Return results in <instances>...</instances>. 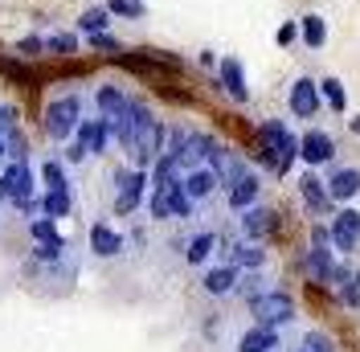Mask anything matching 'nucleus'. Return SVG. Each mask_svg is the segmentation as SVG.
Instances as JSON below:
<instances>
[{"mask_svg": "<svg viewBox=\"0 0 360 352\" xmlns=\"http://www.w3.org/2000/svg\"><path fill=\"white\" fill-rule=\"evenodd\" d=\"M127 103H131V94H127L123 87H115V82H103V87L94 90V111H98V115H107V119H115Z\"/></svg>", "mask_w": 360, "mask_h": 352, "instance_id": "412c9836", "label": "nucleus"}, {"mask_svg": "<svg viewBox=\"0 0 360 352\" xmlns=\"http://www.w3.org/2000/svg\"><path fill=\"white\" fill-rule=\"evenodd\" d=\"M111 29V13H107V4H90L78 13V21H74V33L78 37H90V33H107Z\"/></svg>", "mask_w": 360, "mask_h": 352, "instance_id": "5701e85b", "label": "nucleus"}, {"mask_svg": "<svg viewBox=\"0 0 360 352\" xmlns=\"http://www.w3.org/2000/svg\"><path fill=\"white\" fill-rule=\"evenodd\" d=\"M352 132H356V135H360V119H352Z\"/></svg>", "mask_w": 360, "mask_h": 352, "instance_id": "a18cd8bd", "label": "nucleus"}, {"mask_svg": "<svg viewBox=\"0 0 360 352\" xmlns=\"http://www.w3.org/2000/svg\"><path fill=\"white\" fill-rule=\"evenodd\" d=\"M107 13L119 21H143L148 17V4L143 0H107Z\"/></svg>", "mask_w": 360, "mask_h": 352, "instance_id": "473e14b6", "label": "nucleus"}, {"mask_svg": "<svg viewBox=\"0 0 360 352\" xmlns=\"http://www.w3.org/2000/svg\"><path fill=\"white\" fill-rule=\"evenodd\" d=\"M307 270H311V279L315 283H332V275H336V263H332V250L328 246H315L311 242V250H307Z\"/></svg>", "mask_w": 360, "mask_h": 352, "instance_id": "393cba45", "label": "nucleus"}, {"mask_svg": "<svg viewBox=\"0 0 360 352\" xmlns=\"http://www.w3.org/2000/svg\"><path fill=\"white\" fill-rule=\"evenodd\" d=\"M299 156L307 160V164H332V156H336V139L328 132H319V127H311V132H303V139H299Z\"/></svg>", "mask_w": 360, "mask_h": 352, "instance_id": "f8f14e48", "label": "nucleus"}, {"mask_svg": "<svg viewBox=\"0 0 360 352\" xmlns=\"http://www.w3.org/2000/svg\"><path fill=\"white\" fill-rule=\"evenodd\" d=\"M332 287H340V299H344L348 308H356V303H360V270L336 266V275H332Z\"/></svg>", "mask_w": 360, "mask_h": 352, "instance_id": "cd10ccee", "label": "nucleus"}, {"mask_svg": "<svg viewBox=\"0 0 360 352\" xmlns=\"http://www.w3.org/2000/svg\"><path fill=\"white\" fill-rule=\"evenodd\" d=\"M238 291H242L246 299H258V295H262V279H258V270H250L246 279H238Z\"/></svg>", "mask_w": 360, "mask_h": 352, "instance_id": "58836bf2", "label": "nucleus"}, {"mask_svg": "<svg viewBox=\"0 0 360 352\" xmlns=\"http://www.w3.org/2000/svg\"><path fill=\"white\" fill-rule=\"evenodd\" d=\"M70 209H74L70 189H45V193H41V218L62 221V218H70Z\"/></svg>", "mask_w": 360, "mask_h": 352, "instance_id": "bb28decb", "label": "nucleus"}, {"mask_svg": "<svg viewBox=\"0 0 360 352\" xmlns=\"http://www.w3.org/2000/svg\"><path fill=\"white\" fill-rule=\"evenodd\" d=\"M180 184H184V193H188L193 201H209L217 189H221V180H217V172H213L209 164H201V168H188Z\"/></svg>", "mask_w": 360, "mask_h": 352, "instance_id": "2eb2a0df", "label": "nucleus"}, {"mask_svg": "<svg viewBox=\"0 0 360 352\" xmlns=\"http://www.w3.org/2000/svg\"><path fill=\"white\" fill-rule=\"evenodd\" d=\"M299 37L307 49H323L328 45V21L319 17V13H307V17H299Z\"/></svg>", "mask_w": 360, "mask_h": 352, "instance_id": "a878e982", "label": "nucleus"}, {"mask_svg": "<svg viewBox=\"0 0 360 352\" xmlns=\"http://www.w3.org/2000/svg\"><path fill=\"white\" fill-rule=\"evenodd\" d=\"M295 37H299V21H287V25H278V33H274V42H278V45H291Z\"/></svg>", "mask_w": 360, "mask_h": 352, "instance_id": "ea45409f", "label": "nucleus"}, {"mask_svg": "<svg viewBox=\"0 0 360 352\" xmlns=\"http://www.w3.org/2000/svg\"><path fill=\"white\" fill-rule=\"evenodd\" d=\"M307 348H311V352H332V340H328V336H319V332H311V336H307Z\"/></svg>", "mask_w": 360, "mask_h": 352, "instance_id": "a19ab883", "label": "nucleus"}, {"mask_svg": "<svg viewBox=\"0 0 360 352\" xmlns=\"http://www.w3.org/2000/svg\"><path fill=\"white\" fill-rule=\"evenodd\" d=\"M319 82H311V78H295L291 82V90H287V107H291V115L295 119H315L319 115Z\"/></svg>", "mask_w": 360, "mask_h": 352, "instance_id": "0eeeda50", "label": "nucleus"}, {"mask_svg": "<svg viewBox=\"0 0 360 352\" xmlns=\"http://www.w3.org/2000/svg\"><path fill=\"white\" fill-rule=\"evenodd\" d=\"M323 184H328L332 201H352L360 193V172H356V168H332Z\"/></svg>", "mask_w": 360, "mask_h": 352, "instance_id": "aec40b11", "label": "nucleus"}, {"mask_svg": "<svg viewBox=\"0 0 360 352\" xmlns=\"http://www.w3.org/2000/svg\"><path fill=\"white\" fill-rule=\"evenodd\" d=\"M70 242L66 238H53V242H33V263H58V258H66Z\"/></svg>", "mask_w": 360, "mask_h": 352, "instance_id": "f704fd0d", "label": "nucleus"}, {"mask_svg": "<svg viewBox=\"0 0 360 352\" xmlns=\"http://www.w3.org/2000/svg\"><path fill=\"white\" fill-rule=\"evenodd\" d=\"M74 139H78L90 156H103V152H107V144H111V119H107V115L82 119V123H78V132H74Z\"/></svg>", "mask_w": 360, "mask_h": 352, "instance_id": "1a4fd4ad", "label": "nucleus"}, {"mask_svg": "<svg viewBox=\"0 0 360 352\" xmlns=\"http://www.w3.org/2000/svg\"><path fill=\"white\" fill-rule=\"evenodd\" d=\"M8 164V144H4V132H0V168Z\"/></svg>", "mask_w": 360, "mask_h": 352, "instance_id": "c03bdc74", "label": "nucleus"}, {"mask_svg": "<svg viewBox=\"0 0 360 352\" xmlns=\"http://www.w3.org/2000/svg\"><path fill=\"white\" fill-rule=\"evenodd\" d=\"M0 172L8 176V193H13V209H21L25 213V205L37 197V176H33V168H29V160H8Z\"/></svg>", "mask_w": 360, "mask_h": 352, "instance_id": "423d86ee", "label": "nucleus"}, {"mask_svg": "<svg viewBox=\"0 0 360 352\" xmlns=\"http://www.w3.org/2000/svg\"><path fill=\"white\" fill-rule=\"evenodd\" d=\"M225 193H229V209H238V213H242V209H250V205H258L262 180H258V172H242L229 189H225Z\"/></svg>", "mask_w": 360, "mask_h": 352, "instance_id": "dca6fc26", "label": "nucleus"}, {"mask_svg": "<svg viewBox=\"0 0 360 352\" xmlns=\"http://www.w3.org/2000/svg\"><path fill=\"white\" fill-rule=\"evenodd\" d=\"M299 197L307 201V209H311V213H328V209H332V193H328V184H323L315 172L299 176Z\"/></svg>", "mask_w": 360, "mask_h": 352, "instance_id": "f3484780", "label": "nucleus"}, {"mask_svg": "<svg viewBox=\"0 0 360 352\" xmlns=\"http://www.w3.org/2000/svg\"><path fill=\"white\" fill-rule=\"evenodd\" d=\"M90 250L98 258H115V254H123V234H115L107 221H94L90 225Z\"/></svg>", "mask_w": 360, "mask_h": 352, "instance_id": "a211bd4d", "label": "nucleus"}, {"mask_svg": "<svg viewBox=\"0 0 360 352\" xmlns=\"http://www.w3.org/2000/svg\"><path fill=\"white\" fill-rule=\"evenodd\" d=\"M217 152V139L213 135H201V132H188L184 135V148L176 152L180 168L188 172V168H201V164H209V156Z\"/></svg>", "mask_w": 360, "mask_h": 352, "instance_id": "9d476101", "label": "nucleus"}, {"mask_svg": "<svg viewBox=\"0 0 360 352\" xmlns=\"http://www.w3.org/2000/svg\"><path fill=\"white\" fill-rule=\"evenodd\" d=\"M238 266L233 263H221V266H213V270H205V279H201V287L209 291V295H233L238 291Z\"/></svg>", "mask_w": 360, "mask_h": 352, "instance_id": "6ab92c4d", "label": "nucleus"}, {"mask_svg": "<svg viewBox=\"0 0 360 352\" xmlns=\"http://www.w3.org/2000/svg\"><path fill=\"white\" fill-rule=\"evenodd\" d=\"M209 168L217 172L221 189H229V184H233V180H238L242 172H250V168H246V160H242V156L233 152V148H221V144H217V152L209 156Z\"/></svg>", "mask_w": 360, "mask_h": 352, "instance_id": "4468645a", "label": "nucleus"}, {"mask_svg": "<svg viewBox=\"0 0 360 352\" xmlns=\"http://www.w3.org/2000/svg\"><path fill=\"white\" fill-rule=\"evenodd\" d=\"M258 139H262V152L258 160L274 168V172H287L291 168V160L299 156V135L287 132V123L283 119H266L262 127H258Z\"/></svg>", "mask_w": 360, "mask_h": 352, "instance_id": "f257e3e1", "label": "nucleus"}, {"mask_svg": "<svg viewBox=\"0 0 360 352\" xmlns=\"http://www.w3.org/2000/svg\"><path fill=\"white\" fill-rule=\"evenodd\" d=\"M0 74L17 87H37V74L25 66V58H0Z\"/></svg>", "mask_w": 360, "mask_h": 352, "instance_id": "c756f323", "label": "nucleus"}, {"mask_svg": "<svg viewBox=\"0 0 360 352\" xmlns=\"http://www.w3.org/2000/svg\"><path fill=\"white\" fill-rule=\"evenodd\" d=\"M86 45H90V49H98V54H119V49H123V45L115 42L111 33H90Z\"/></svg>", "mask_w": 360, "mask_h": 352, "instance_id": "4c0bfd02", "label": "nucleus"}, {"mask_svg": "<svg viewBox=\"0 0 360 352\" xmlns=\"http://www.w3.org/2000/svg\"><path fill=\"white\" fill-rule=\"evenodd\" d=\"M250 311L258 315V324L278 328V324H291L295 320V299L283 295V291H262L258 299H250Z\"/></svg>", "mask_w": 360, "mask_h": 352, "instance_id": "39448f33", "label": "nucleus"}, {"mask_svg": "<svg viewBox=\"0 0 360 352\" xmlns=\"http://www.w3.org/2000/svg\"><path fill=\"white\" fill-rule=\"evenodd\" d=\"M217 250V234H197V238H188V250H184V258L193 266L209 263V254Z\"/></svg>", "mask_w": 360, "mask_h": 352, "instance_id": "2f4dec72", "label": "nucleus"}, {"mask_svg": "<svg viewBox=\"0 0 360 352\" xmlns=\"http://www.w3.org/2000/svg\"><path fill=\"white\" fill-rule=\"evenodd\" d=\"M148 184H152L148 168H119V172H115V213H119V218L135 213L139 201H143V193H148Z\"/></svg>", "mask_w": 360, "mask_h": 352, "instance_id": "7ed1b4c3", "label": "nucleus"}, {"mask_svg": "<svg viewBox=\"0 0 360 352\" xmlns=\"http://www.w3.org/2000/svg\"><path fill=\"white\" fill-rule=\"evenodd\" d=\"M238 225H242L246 242H266L270 234L278 230V213H274V209H266V205H250V209H242Z\"/></svg>", "mask_w": 360, "mask_h": 352, "instance_id": "6e6552de", "label": "nucleus"}, {"mask_svg": "<svg viewBox=\"0 0 360 352\" xmlns=\"http://www.w3.org/2000/svg\"><path fill=\"white\" fill-rule=\"evenodd\" d=\"M41 184L45 189H70V172H66V160L62 156H49L41 164Z\"/></svg>", "mask_w": 360, "mask_h": 352, "instance_id": "7c9ffc66", "label": "nucleus"}, {"mask_svg": "<svg viewBox=\"0 0 360 352\" xmlns=\"http://www.w3.org/2000/svg\"><path fill=\"white\" fill-rule=\"evenodd\" d=\"M8 197H13V193H8V176L0 172V201H8Z\"/></svg>", "mask_w": 360, "mask_h": 352, "instance_id": "37998d69", "label": "nucleus"}, {"mask_svg": "<svg viewBox=\"0 0 360 352\" xmlns=\"http://www.w3.org/2000/svg\"><path fill=\"white\" fill-rule=\"evenodd\" d=\"M319 99L336 111V115L348 111V94H344V82H340V78H323V82H319Z\"/></svg>", "mask_w": 360, "mask_h": 352, "instance_id": "72a5a7b5", "label": "nucleus"}, {"mask_svg": "<svg viewBox=\"0 0 360 352\" xmlns=\"http://www.w3.org/2000/svg\"><path fill=\"white\" fill-rule=\"evenodd\" d=\"M78 49H82V37L78 33H66L62 29V33H49L45 37V54H53V58H74Z\"/></svg>", "mask_w": 360, "mask_h": 352, "instance_id": "c85d7f7f", "label": "nucleus"}, {"mask_svg": "<svg viewBox=\"0 0 360 352\" xmlns=\"http://www.w3.org/2000/svg\"><path fill=\"white\" fill-rule=\"evenodd\" d=\"M82 107H86V99L78 94V90H70V94H58L49 107H45V135L53 139V144H70L74 132H78V123H82Z\"/></svg>", "mask_w": 360, "mask_h": 352, "instance_id": "f03ea898", "label": "nucleus"}, {"mask_svg": "<svg viewBox=\"0 0 360 352\" xmlns=\"http://www.w3.org/2000/svg\"><path fill=\"white\" fill-rule=\"evenodd\" d=\"M41 54H45V37H37V33H25L21 42H17V58H25V62H33Z\"/></svg>", "mask_w": 360, "mask_h": 352, "instance_id": "e433bc0d", "label": "nucleus"}, {"mask_svg": "<svg viewBox=\"0 0 360 352\" xmlns=\"http://www.w3.org/2000/svg\"><path fill=\"white\" fill-rule=\"evenodd\" d=\"M225 263H233L238 270H258L266 263V250H262V242H238L225 250Z\"/></svg>", "mask_w": 360, "mask_h": 352, "instance_id": "4be33fe9", "label": "nucleus"}, {"mask_svg": "<svg viewBox=\"0 0 360 352\" xmlns=\"http://www.w3.org/2000/svg\"><path fill=\"white\" fill-rule=\"evenodd\" d=\"M217 87H221L233 103H246V99H250L246 70H242V62H238V58H221V62H217Z\"/></svg>", "mask_w": 360, "mask_h": 352, "instance_id": "9b49d317", "label": "nucleus"}, {"mask_svg": "<svg viewBox=\"0 0 360 352\" xmlns=\"http://www.w3.org/2000/svg\"><path fill=\"white\" fill-rule=\"evenodd\" d=\"M274 348H278V332L270 324H258L238 340V352H274Z\"/></svg>", "mask_w": 360, "mask_h": 352, "instance_id": "b1692460", "label": "nucleus"}, {"mask_svg": "<svg viewBox=\"0 0 360 352\" xmlns=\"http://www.w3.org/2000/svg\"><path fill=\"white\" fill-rule=\"evenodd\" d=\"M332 242H336L340 254H352L360 242V213L356 209H344V213H336L332 218Z\"/></svg>", "mask_w": 360, "mask_h": 352, "instance_id": "ddd939ff", "label": "nucleus"}, {"mask_svg": "<svg viewBox=\"0 0 360 352\" xmlns=\"http://www.w3.org/2000/svg\"><path fill=\"white\" fill-rule=\"evenodd\" d=\"M164 139H168V127H164V119H152V123H143L139 135H135V144L127 148V160H131V168H152L160 156H164Z\"/></svg>", "mask_w": 360, "mask_h": 352, "instance_id": "20e7f679", "label": "nucleus"}, {"mask_svg": "<svg viewBox=\"0 0 360 352\" xmlns=\"http://www.w3.org/2000/svg\"><path fill=\"white\" fill-rule=\"evenodd\" d=\"M201 66L217 70V54H213V49H201Z\"/></svg>", "mask_w": 360, "mask_h": 352, "instance_id": "79ce46f5", "label": "nucleus"}, {"mask_svg": "<svg viewBox=\"0 0 360 352\" xmlns=\"http://www.w3.org/2000/svg\"><path fill=\"white\" fill-rule=\"evenodd\" d=\"M29 238H33V242H53V238H62V234H58V221L53 218L29 221Z\"/></svg>", "mask_w": 360, "mask_h": 352, "instance_id": "c9c22d12", "label": "nucleus"}]
</instances>
